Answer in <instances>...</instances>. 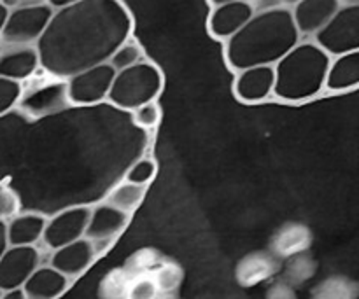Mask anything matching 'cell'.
I'll use <instances>...</instances> for the list:
<instances>
[{
    "instance_id": "d4e9b609",
    "label": "cell",
    "mask_w": 359,
    "mask_h": 299,
    "mask_svg": "<svg viewBox=\"0 0 359 299\" xmlns=\"http://www.w3.org/2000/svg\"><path fill=\"white\" fill-rule=\"evenodd\" d=\"M181 279H182V272L181 268L175 265L161 266V268L156 272V275L153 277L158 291L163 294L174 293V291L179 287V284H181Z\"/></svg>"
},
{
    "instance_id": "2e32d148",
    "label": "cell",
    "mask_w": 359,
    "mask_h": 299,
    "mask_svg": "<svg viewBox=\"0 0 359 299\" xmlns=\"http://www.w3.org/2000/svg\"><path fill=\"white\" fill-rule=\"evenodd\" d=\"M41 69L35 46H6L0 51V77L23 83Z\"/></svg>"
},
{
    "instance_id": "4dcf8cb0",
    "label": "cell",
    "mask_w": 359,
    "mask_h": 299,
    "mask_svg": "<svg viewBox=\"0 0 359 299\" xmlns=\"http://www.w3.org/2000/svg\"><path fill=\"white\" fill-rule=\"evenodd\" d=\"M77 2H81V0H48V6L51 7L53 11H56V9H63V7L72 6V4H77Z\"/></svg>"
},
{
    "instance_id": "cb8c5ba5",
    "label": "cell",
    "mask_w": 359,
    "mask_h": 299,
    "mask_svg": "<svg viewBox=\"0 0 359 299\" xmlns=\"http://www.w3.org/2000/svg\"><path fill=\"white\" fill-rule=\"evenodd\" d=\"M21 90H23L21 83L0 77V116L7 114L16 107L21 97Z\"/></svg>"
},
{
    "instance_id": "d6a6232c",
    "label": "cell",
    "mask_w": 359,
    "mask_h": 299,
    "mask_svg": "<svg viewBox=\"0 0 359 299\" xmlns=\"http://www.w3.org/2000/svg\"><path fill=\"white\" fill-rule=\"evenodd\" d=\"M7 247H9V245H7V237H6V223L0 221V256L4 254V251H6Z\"/></svg>"
},
{
    "instance_id": "83f0119b",
    "label": "cell",
    "mask_w": 359,
    "mask_h": 299,
    "mask_svg": "<svg viewBox=\"0 0 359 299\" xmlns=\"http://www.w3.org/2000/svg\"><path fill=\"white\" fill-rule=\"evenodd\" d=\"M20 214V198L6 184H0V221L7 223Z\"/></svg>"
},
{
    "instance_id": "52a82bcc",
    "label": "cell",
    "mask_w": 359,
    "mask_h": 299,
    "mask_svg": "<svg viewBox=\"0 0 359 299\" xmlns=\"http://www.w3.org/2000/svg\"><path fill=\"white\" fill-rule=\"evenodd\" d=\"M53 13L55 11L48 4L9 11L0 41L4 46H35L44 34Z\"/></svg>"
},
{
    "instance_id": "9c48e42d",
    "label": "cell",
    "mask_w": 359,
    "mask_h": 299,
    "mask_svg": "<svg viewBox=\"0 0 359 299\" xmlns=\"http://www.w3.org/2000/svg\"><path fill=\"white\" fill-rule=\"evenodd\" d=\"M132 216L114 209L109 203L91 207L84 238L91 242L98 256H104L128 228Z\"/></svg>"
},
{
    "instance_id": "7a4b0ae2",
    "label": "cell",
    "mask_w": 359,
    "mask_h": 299,
    "mask_svg": "<svg viewBox=\"0 0 359 299\" xmlns=\"http://www.w3.org/2000/svg\"><path fill=\"white\" fill-rule=\"evenodd\" d=\"M291 9L269 7L224 42V62L233 72L249 67H273L300 42Z\"/></svg>"
},
{
    "instance_id": "ba28073f",
    "label": "cell",
    "mask_w": 359,
    "mask_h": 299,
    "mask_svg": "<svg viewBox=\"0 0 359 299\" xmlns=\"http://www.w3.org/2000/svg\"><path fill=\"white\" fill-rule=\"evenodd\" d=\"M114 76L116 70L109 63H102L69 77L65 83L70 105L88 107L107 100Z\"/></svg>"
},
{
    "instance_id": "836d02e7",
    "label": "cell",
    "mask_w": 359,
    "mask_h": 299,
    "mask_svg": "<svg viewBox=\"0 0 359 299\" xmlns=\"http://www.w3.org/2000/svg\"><path fill=\"white\" fill-rule=\"evenodd\" d=\"M7 14H9V11H7V7L2 6V2H0V34H2V28H4V23H6Z\"/></svg>"
},
{
    "instance_id": "9a60e30c",
    "label": "cell",
    "mask_w": 359,
    "mask_h": 299,
    "mask_svg": "<svg viewBox=\"0 0 359 299\" xmlns=\"http://www.w3.org/2000/svg\"><path fill=\"white\" fill-rule=\"evenodd\" d=\"M340 6V0H298L291 9V16L300 37L318 34L335 16Z\"/></svg>"
},
{
    "instance_id": "277c9868",
    "label": "cell",
    "mask_w": 359,
    "mask_h": 299,
    "mask_svg": "<svg viewBox=\"0 0 359 299\" xmlns=\"http://www.w3.org/2000/svg\"><path fill=\"white\" fill-rule=\"evenodd\" d=\"M163 86L165 79L160 67L144 60L130 69L116 72L107 102L121 111L132 112L140 105L156 102Z\"/></svg>"
},
{
    "instance_id": "4316f807",
    "label": "cell",
    "mask_w": 359,
    "mask_h": 299,
    "mask_svg": "<svg viewBox=\"0 0 359 299\" xmlns=\"http://www.w3.org/2000/svg\"><path fill=\"white\" fill-rule=\"evenodd\" d=\"M160 291L154 284L153 277H140L133 280L126 289V299H156Z\"/></svg>"
},
{
    "instance_id": "30bf717a",
    "label": "cell",
    "mask_w": 359,
    "mask_h": 299,
    "mask_svg": "<svg viewBox=\"0 0 359 299\" xmlns=\"http://www.w3.org/2000/svg\"><path fill=\"white\" fill-rule=\"evenodd\" d=\"M90 214L91 207L86 205L69 207V209L60 210L51 219L46 221L41 244L49 252H53L56 249L65 247V245L79 240V238H84V231H86Z\"/></svg>"
},
{
    "instance_id": "5b68a950",
    "label": "cell",
    "mask_w": 359,
    "mask_h": 299,
    "mask_svg": "<svg viewBox=\"0 0 359 299\" xmlns=\"http://www.w3.org/2000/svg\"><path fill=\"white\" fill-rule=\"evenodd\" d=\"M314 44L330 58L359 51V6H340L335 16L314 35Z\"/></svg>"
},
{
    "instance_id": "f1b7e54d",
    "label": "cell",
    "mask_w": 359,
    "mask_h": 299,
    "mask_svg": "<svg viewBox=\"0 0 359 299\" xmlns=\"http://www.w3.org/2000/svg\"><path fill=\"white\" fill-rule=\"evenodd\" d=\"M48 0H2V6L7 7V11L21 9V7H37L46 6Z\"/></svg>"
},
{
    "instance_id": "d6986e66",
    "label": "cell",
    "mask_w": 359,
    "mask_h": 299,
    "mask_svg": "<svg viewBox=\"0 0 359 299\" xmlns=\"http://www.w3.org/2000/svg\"><path fill=\"white\" fill-rule=\"evenodd\" d=\"M359 84V51L332 58L326 72L325 90L328 93H346Z\"/></svg>"
},
{
    "instance_id": "603a6c76",
    "label": "cell",
    "mask_w": 359,
    "mask_h": 299,
    "mask_svg": "<svg viewBox=\"0 0 359 299\" xmlns=\"http://www.w3.org/2000/svg\"><path fill=\"white\" fill-rule=\"evenodd\" d=\"M154 175H156V163L151 158H142V160L135 161L128 168V172L125 175V181L137 186H149L153 182Z\"/></svg>"
},
{
    "instance_id": "f546056e",
    "label": "cell",
    "mask_w": 359,
    "mask_h": 299,
    "mask_svg": "<svg viewBox=\"0 0 359 299\" xmlns=\"http://www.w3.org/2000/svg\"><path fill=\"white\" fill-rule=\"evenodd\" d=\"M266 299H294V296L290 291V287L277 286V287H272V291H270L269 298Z\"/></svg>"
},
{
    "instance_id": "d590c367",
    "label": "cell",
    "mask_w": 359,
    "mask_h": 299,
    "mask_svg": "<svg viewBox=\"0 0 359 299\" xmlns=\"http://www.w3.org/2000/svg\"><path fill=\"white\" fill-rule=\"evenodd\" d=\"M0 294H2V291H0Z\"/></svg>"
},
{
    "instance_id": "5bb4252c",
    "label": "cell",
    "mask_w": 359,
    "mask_h": 299,
    "mask_svg": "<svg viewBox=\"0 0 359 299\" xmlns=\"http://www.w3.org/2000/svg\"><path fill=\"white\" fill-rule=\"evenodd\" d=\"M255 14V7L248 0H238V2L226 4V6L212 7L207 20L209 34L217 41H224L233 37L245 23Z\"/></svg>"
},
{
    "instance_id": "3957f363",
    "label": "cell",
    "mask_w": 359,
    "mask_h": 299,
    "mask_svg": "<svg viewBox=\"0 0 359 299\" xmlns=\"http://www.w3.org/2000/svg\"><path fill=\"white\" fill-rule=\"evenodd\" d=\"M332 58L314 42H298L273 65V97L287 104H302L325 91L326 72Z\"/></svg>"
},
{
    "instance_id": "ac0fdd59",
    "label": "cell",
    "mask_w": 359,
    "mask_h": 299,
    "mask_svg": "<svg viewBox=\"0 0 359 299\" xmlns=\"http://www.w3.org/2000/svg\"><path fill=\"white\" fill-rule=\"evenodd\" d=\"M72 286V280L63 277L49 265H42L23 284V293L27 299H58Z\"/></svg>"
},
{
    "instance_id": "e575fe53",
    "label": "cell",
    "mask_w": 359,
    "mask_h": 299,
    "mask_svg": "<svg viewBox=\"0 0 359 299\" xmlns=\"http://www.w3.org/2000/svg\"><path fill=\"white\" fill-rule=\"evenodd\" d=\"M238 2V0H209V4L212 7H219V6H226V4H233Z\"/></svg>"
},
{
    "instance_id": "74e56055",
    "label": "cell",
    "mask_w": 359,
    "mask_h": 299,
    "mask_svg": "<svg viewBox=\"0 0 359 299\" xmlns=\"http://www.w3.org/2000/svg\"><path fill=\"white\" fill-rule=\"evenodd\" d=\"M156 299H158V298H156Z\"/></svg>"
},
{
    "instance_id": "44dd1931",
    "label": "cell",
    "mask_w": 359,
    "mask_h": 299,
    "mask_svg": "<svg viewBox=\"0 0 359 299\" xmlns=\"http://www.w3.org/2000/svg\"><path fill=\"white\" fill-rule=\"evenodd\" d=\"M147 186H137L132 182H121V184L116 186L111 193L107 195L105 203L112 205L114 209L121 210V212L132 216L144 202V196H146Z\"/></svg>"
},
{
    "instance_id": "ffe728a7",
    "label": "cell",
    "mask_w": 359,
    "mask_h": 299,
    "mask_svg": "<svg viewBox=\"0 0 359 299\" xmlns=\"http://www.w3.org/2000/svg\"><path fill=\"white\" fill-rule=\"evenodd\" d=\"M277 268L276 259L266 254H252L241 261L237 268V279L242 286H255L266 280Z\"/></svg>"
},
{
    "instance_id": "6da1fadb",
    "label": "cell",
    "mask_w": 359,
    "mask_h": 299,
    "mask_svg": "<svg viewBox=\"0 0 359 299\" xmlns=\"http://www.w3.org/2000/svg\"><path fill=\"white\" fill-rule=\"evenodd\" d=\"M132 32L133 16L123 0H81L56 9L35 44L41 70L67 81L107 63Z\"/></svg>"
},
{
    "instance_id": "8d00e7d4",
    "label": "cell",
    "mask_w": 359,
    "mask_h": 299,
    "mask_svg": "<svg viewBox=\"0 0 359 299\" xmlns=\"http://www.w3.org/2000/svg\"><path fill=\"white\" fill-rule=\"evenodd\" d=\"M0 2H2V0H0Z\"/></svg>"
},
{
    "instance_id": "8fae6325",
    "label": "cell",
    "mask_w": 359,
    "mask_h": 299,
    "mask_svg": "<svg viewBox=\"0 0 359 299\" xmlns=\"http://www.w3.org/2000/svg\"><path fill=\"white\" fill-rule=\"evenodd\" d=\"M39 266H42L39 247H7L0 256V291L21 289Z\"/></svg>"
},
{
    "instance_id": "7c38bea8",
    "label": "cell",
    "mask_w": 359,
    "mask_h": 299,
    "mask_svg": "<svg viewBox=\"0 0 359 299\" xmlns=\"http://www.w3.org/2000/svg\"><path fill=\"white\" fill-rule=\"evenodd\" d=\"M98 258L100 256L95 251L93 244L88 242L86 238H79V240L72 242L65 247L53 251L51 256H49L48 265L74 282L76 279L83 277L95 265Z\"/></svg>"
},
{
    "instance_id": "4fadbf2b",
    "label": "cell",
    "mask_w": 359,
    "mask_h": 299,
    "mask_svg": "<svg viewBox=\"0 0 359 299\" xmlns=\"http://www.w3.org/2000/svg\"><path fill=\"white\" fill-rule=\"evenodd\" d=\"M235 74L237 76L233 81V93L238 102L255 105L273 97V67H249Z\"/></svg>"
},
{
    "instance_id": "8992f818",
    "label": "cell",
    "mask_w": 359,
    "mask_h": 299,
    "mask_svg": "<svg viewBox=\"0 0 359 299\" xmlns=\"http://www.w3.org/2000/svg\"><path fill=\"white\" fill-rule=\"evenodd\" d=\"M18 109L28 119H42L70 107L67 83L62 79H39L21 90Z\"/></svg>"
},
{
    "instance_id": "1f68e13d",
    "label": "cell",
    "mask_w": 359,
    "mask_h": 299,
    "mask_svg": "<svg viewBox=\"0 0 359 299\" xmlns=\"http://www.w3.org/2000/svg\"><path fill=\"white\" fill-rule=\"evenodd\" d=\"M0 299H27V296H25L23 289H13L0 294Z\"/></svg>"
},
{
    "instance_id": "484cf974",
    "label": "cell",
    "mask_w": 359,
    "mask_h": 299,
    "mask_svg": "<svg viewBox=\"0 0 359 299\" xmlns=\"http://www.w3.org/2000/svg\"><path fill=\"white\" fill-rule=\"evenodd\" d=\"M133 123L137 126L144 130H153L160 125L161 121V109L156 102H149V104H144L140 107H137L135 111H132Z\"/></svg>"
},
{
    "instance_id": "7402d4cb",
    "label": "cell",
    "mask_w": 359,
    "mask_h": 299,
    "mask_svg": "<svg viewBox=\"0 0 359 299\" xmlns=\"http://www.w3.org/2000/svg\"><path fill=\"white\" fill-rule=\"evenodd\" d=\"M144 60H146V56H144L142 46L130 37L128 41L123 42V44L112 53V56L109 58L107 63L116 70V72H119V70L130 69V67L137 65V63L144 62Z\"/></svg>"
},
{
    "instance_id": "e0dca14e",
    "label": "cell",
    "mask_w": 359,
    "mask_h": 299,
    "mask_svg": "<svg viewBox=\"0 0 359 299\" xmlns=\"http://www.w3.org/2000/svg\"><path fill=\"white\" fill-rule=\"evenodd\" d=\"M46 217L37 212H21L6 223L9 247H37L42 240Z\"/></svg>"
}]
</instances>
